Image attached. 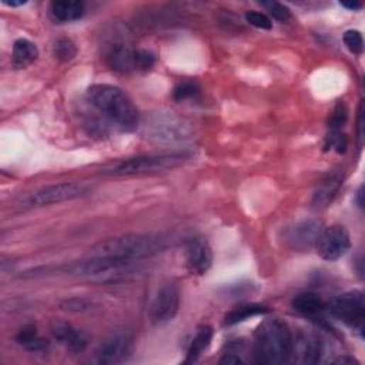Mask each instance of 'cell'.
Instances as JSON below:
<instances>
[{
    "label": "cell",
    "mask_w": 365,
    "mask_h": 365,
    "mask_svg": "<svg viewBox=\"0 0 365 365\" xmlns=\"http://www.w3.org/2000/svg\"><path fill=\"white\" fill-rule=\"evenodd\" d=\"M351 249V235L344 225H331L324 227L315 250L322 260L335 262L344 257Z\"/></svg>",
    "instance_id": "obj_9"
},
{
    "label": "cell",
    "mask_w": 365,
    "mask_h": 365,
    "mask_svg": "<svg viewBox=\"0 0 365 365\" xmlns=\"http://www.w3.org/2000/svg\"><path fill=\"white\" fill-rule=\"evenodd\" d=\"M322 342L320 337L314 332L300 331L293 335L290 356L287 362L298 365H313L321 361Z\"/></svg>",
    "instance_id": "obj_11"
},
{
    "label": "cell",
    "mask_w": 365,
    "mask_h": 365,
    "mask_svg": "<svg viewBox=\"0 0 365 365\" xmlns=\"http://www.w3.org/2000/svg\"><path fill=\"white\" fill-rule=\"evenodd\" d=\"M327 311L337 320L354 328L359 334L364 331L365 300L361 291H349L327 303Z\"/></svg>",
    "instance_id": "obj_6"
},
{
    "label": "cell",
    "mask_w": 365,
    "mask_h": 365,
    "mask_svg": "<svg viewBox=\"0 0 365 365\" xmlns=\"http://www.w3.org/2000/svg\"><path fill=\"white\" fill-rule=\"evenodd\" d=\"M200 93V89L196 83L193 82H184V83H180L174 91H173V97L177 100V101H181V100H187V99H193L196 97L197 94Z\"/></svg>",
    "instance_id": "obj_29"
},
{
    "label": "cell",
    "mask_w": 365,
    "mask_h": 365,
    "mask_svg": "<svg viewBox=\"0 0 365 365\" xmlns=\"http://www.w3.org/2000/svg\"><path fill=\"white\" fill-rule=\"evenodd\" d=\"M52 16L57 22H76L84 15V5L82 2H69V0H59L53 2L50 8Z\"/></svg>",
    "instance_id": "obj_18"
},
{
    "label": "cell",
    "mask_w": 365,
    "mask_h": 365,
    "mask_svg": "<svg viewBox=\"0 0 365 365\" xmlns=\"http://www.w3.org/2000/svg\"><path fill=\"white\" fill-rule=\"evenodd\" d=\"M294 311L305 317H318L324 311H327V303L314 293H304L294 297L291 303Z\"/></svg>",
    "instance_id": "obj_16"
},
{
    "label": "cell",
    "mask_w": 365,
    "mask_h": 365,
    "mask_svg": "<svg viewBox=\"0 0 365 365\" xmlns=\"http://www.w3.org/2000/svg\"><path fill=\"white\" fill-rule=\"evenodd\" d=\"M90 305L91 304L89 301H84L80 298H74L63 304L64 310H69V311H86V310H90Z\"/></svg>",
    "instance_id": "obj_31"
},
{
    "label": "cell",
    "mask_w": 365,
    "mask_h": 365,
    "mask_svg": "<svg viewBox=\"0 0 365 365\" xmlns=\"http://www.w3.org/2000/svg\"><path fill=\"white\" fill-rule=\"evenodd\" d=\"M186 264L191 274L203 276L213 266V250L203 238H193L186 246Z\"/></svg>",
    "instance_id": "obj_13"
},
{
    "label": "cell",
    "mask_w": 365,
    "mask_h": 365,
    "mask_svg": "<svg viewBox=\"0 0 365 365\" xmlns=\"http://www.w3.org/2000/svg\"><path fill=\"white\" fill-rule=\"evenodd\" d=\"M16 341L21 347H23L30 352H43L49 347V342L39 334V331L33 325L23 327L18 332Z\"/></svg>",
    "instance_id": "obj_20"
},
{
    "label": "cell",
    "mask_w": 365,
    "mask_h": 365,
    "mask_svg": "<svg viewBox=\"0 0 365 365\" xmlns=\"http://www.w3.org/2000/svg\"><path fill=\"white\" fill-rule=\"evenodd\" d=\"M324 230V225L318 220H304L286 231V242L287 246L297 252H307L310 249H315L317 241Z\"/></svg>",
    "instance_id": "obj_12"
},
{
    "label": "cell",
    "mask_w": 365,
    "mask_h": 365,
    "mask_svg": "<svg viewBox=\"0 0 365 365\" xmlns=\"http://www.w3.org/2000/svg\"><path fill=\"white\" fill-rule=\"evenodd\" d=\"M341 6L345 8V9H349V11H358V9L362 8V5L358 4V2H354V4H341Z\"/></svg>",
    "instance_id": "obj_32"
},
{
    "label": "cell",
    "mask_w": 365,
    "mask_h": 365,
    "mask_svg": "<svg viewBox=\"0 0 365 365\" xmlns=\"http://www.w3.org/2000/svg\"><path fill=\"white\" fill-rule=\"evenodd\" d=\"M87 101L110 123L126 133L139 128L140 113L133 100L117 86L93 84L86 93Z\"/></svg>",
    "instance_id": "obj_1"
},
{
    "label": "cell",
    "mask_w": 365,
    "mask_h": 365,
    "mask_svg": "<svg viewBox=\"0 0 365 365\" xmlns=\"http://www.w3.org/2000/svg\"><path fill=\"white\" fill-rule=\"evenodd\" d=\"M344 43L354 55H361L364 50V39L358 30H347L344 33Z\"/></svg>",
    "instance_id": "obj_27"
},
{
    "label": "cell",
    "mask_w": 365,
    "mask_h": 365,
    "mask_svg": "<svg viewBox=\"0 0 365 365\" xmlns=\"http://www.w3.org/2000/svg\"><path fill=\"white\" fill-rule=\"evenodd\" d=\"M293 332L288 324L279 318L264 320L254 335L253 355L256 362L264 365H279L288 361Z\"/></svg>",
    "instance_id": "obj_3"
},
{
    "label": "cell",
    "mask_w": 365,
    "mask_h": 365,
    "mask_svg": "<svg viewBox=\"0 0 365 365\" xmlns=\"http://www.w3.org/2000/svg\"><path fill=\"white\" fill-rule=\"evenodd\" d=\"M157 129L156 132V137L159 140H169V142H174V140H180L181 136L184 135L183 126L181 123H174L172 120L167 121H159V123L155 126Z\"/></svg>",
    "instance_id": "obj_23"
},
{
    "label": "cell",
    "mask_w": 365,
    "mask_h": 365,
    "mask_svg": "<svg viewBox=\"0 0 365 365\" xmlns=\"http://www.w3.org/2000/svg\"><path fill=\"white\" fill-rule=\"evenodd\" d=\"M213 335H214V330L213 327L204 324L201 327H198L190 347H189V351H187V358H186V364H191V362H196L200 355L208 348L211 339H213Z\"/></svg>",
    "instance_id": "obj_19"
},
{
    "label": "cell",
    "mask_w": 365,
    "mask_h": 365,
    "mask_svg": "<svg viewBox=\"0 0 365 365\" xmlns=\"http://www.w3.org/2000/svg\"><path fill=\"white\" fill-rule=\"evenodd\" d=\"M107 64L120 73L146 72L156 63V56L149 50L133 49L129 45H114L106 55Z\"/></svg>",
    "instance_id": "obj_5"
},
{
    "label": "cell",
    "mask_w": 365,
    "mask_h": 365,
    "mask_svg": "<svg viewBox=\"0 0 365 365\" xmlns=\"http://www.w3.org/2000/svg\"><path fill=\"white\" fill-rule=\"evenodd\" d=\"M356 201H358V206L362 208V207H364V203H362V187L358 190V194H356Z\"/></svg>",
    "instance_id": "obj_34"
},
{
    "label": "cell",
    "mask_w": 365,
    "mask_h": 365,
    "mask_svg": "<svg viewBox=\"0 0 365 365\" xmlns=\"http://www.w3.org/2000/svg\"><path fill=\"white\" fill-rule=\"evenodd\" d=\"M4 4H5L6 6H11V8H18V6L26 5L28 2H25V0H21V2H8V0H4Z\"/></svg>",
    "instance_id": "obj_33"
},
{
    "label": "cell",
    "mask_w": 365,
    "mask_h": 365,
    "mask_svg": "<svg viewBox=\"0 0 365 365\" xmlns=\"http://www.w3.org/2000/svg\"><path fill=\"white\" fill-rule=\"evenodd\" d=\"M262 6H263V8L269 12V15H270L274 21H277V22L286 23V22H288L290 18H291L290 11H288L284 5L279 4V2H264V4H262Z\"/></svg>",
    "instance_id": "obj_26"
},
{
    "label": "cell",
    "mask_w": 365,
    "mask_h": 365,
    "mask_svg": "<svg viewBox=\"0 0 365 365\" xmlns=\"http://www.w3.org/2000/svg\"><path fill=\"white\" fill-rule=\"evenodd\" d=\"M348 118V108H347V104L344 101H339L331 116H330V121H328V128L331 132H339L341 128L345 125V121Z\"/></svg>",
    "instance_id": "obj_24"
},
{
    "label": "cell",
    "mask_w": 365,
    "mask_h": 365,
    "mask_svg": "<svg viewBox=\"0 0 365 365\" xmlns=\"http://www.w3.org/2000/svg\"><path fill=\"white\" fill-rule=\"evenodd\" d=\"M166 240L156 234H126L97 242L90 249V257H104L135 263L162 253Z\"/></svg>",
    "instance_id": "obj_2"
},
{
    "label": "cell",
    "mask_w": 365,
    "mask_h": 365,
    "mask_svg": "<svg viewBox=\"0 0 365 365\" xmlns=\"http://www.w3.org/2000/svg\"><path fill=\"white\" fill-rule=\"evenodd\" d=\"M190 159V153L177 152V153H164V155H150V156H139L133 159H128L107 167L103 174L123 177V176H142L160 173L166 170L176 169L184 164Z\"/></svg>",
    "instance_id": "obj_4"
},
{
    "label": "cell",
    "mask_w": 365,
    "mask_h": 365,
    "mask_svg": "<svg viewBox=\"0 0 365 365\" xmlns=\"http://www.w3.org/2000/svg\"><path fill=\"white\" fill-rule=\"evenodd\" d=\"M249 354H253V349L250 351L245 341H231L227 344L223 356L220 358V364H246L250 361Z\"/></svg>",
    "instance_id": "obj_22"
},
{
    "label": "cell",
    "mask_w": 365,
    "mask_h": 365,
    "mask_svg": "<svg viewBox=\"0 0 365 365\" xmlns=\"http://www.w3.org/2000/svg\"><path fill=\"white\" fill-rule=\"evenodd\" d=\"M344 176L341 172H332L330 173L315 189L313 196V207L317 210L327 208L335 198L337 193L339 191L342 186Z\"/></svg>",
    "instance_id": "obj_15"
},
{
    "label": "cell",
    "mask_w": 365,
    "mask_h": 365,
    "mask_svg": "<svg viewBox=\"0 0 365 365\" xmlns=\"http://www.w3.org/2000/svg\"><path fill=\"white\" fill-rule=\"evenodd\" d=\"M246 21L252 26H254L257 29H262V30H270L273 28V21L270 19V16L266 15V13H262V12L249 11L246 13Z\"/></svg>",
    "instance_id": "obj_28"
},
{
    "label": "cell",
    "mask_w": 365,
    "mask_h": 365,
    "mask_svg": "<svg viewBox=\"0 0 365 365\" xmlns=\"http://www.w3.org/2000/svg\"><path fill=\"white\" fill-rule=\"evenodd\" d=\"M269 308L260 304H246V305H240L234 310H231L230 313L225 314L224 322L225 325H235L240 324L242 321H247L249 318L257 317V315H263L267 314Z\"/></svg>",
    "instance_id": "obj_21"
},
{
    "label": "cell",
    "mask_w": 365,
    "mask_h": 365,
    "mask_svg": "<svg viewBox=\"0 0 365 365\" xmlns=\"http://www.w3.org/2000/svg\"><path fill=\"white\" fill-rule=\"evenodd\" d=\"M53 53H55V57L60 62H69L72 60L77 50H76V46L72 40L69 39H59L55 46H53Z\"/></svg>",
    "instance_id": "obj_25"
},
{
    "label": "cell",
    "mask_w": 365,
    "mask_h": 365,
    "mask_svg": "<svg viewBox=\"0 0 365 365\" xmlns=\"http://www.w3.org/2000/svg\"><path fill=\"white\" fill-rule=\"evenodd\" d=\"M180 308V290L174 283L162 286L155 296L149 317L155 325H164L174 320Z\"/></svg>",
    "instance_id": "obj_10"
},
{
    "label": "cell",
    "mask_w": 365,
    "mask_h": 365,
    "mask_svg": "<svg viewBox=\"0 0 365 365\" xmlns=\"http://www.w3.org/2000/svg\"><path fill=\"white\" fill-rule=\"evenodd\" d=\"M325 149H334L338 153H344L347 149V137L341 132H331L327 137Z\"/></svg>",
    "instance_id": "obj_30"
},
{
    "label": "cell",
    "mask_w": 365,
    "mask_h": 365,
    "mask_svg": "<svg viewBox=\"0 0 365 365\" xmlns=\"http://www.w3.org/2000/svg\"><path fill=\"white\" fill-rule=\"evenodd\" d=\"M52 334L67 351L70 352H82L89 345V337L82 330L73 327L72 324L55 321L52 324Z\"/></svg>",
    "instance_id": "obj_14"
},
{
    "label": "cell",
    "mask_w": 365,
    "mask_h": 365,
    "mask_svg": "<svg viewBox=\"0 0 365 365\" xmlns=\"http://www.w3.org/2000/svg\"><path fill=\"white\" fill-rule=\"evenodd\" d=\"M39 56L36 45L28 39H18L13 45L12 64L15 69L22 70L29 67Z\"/></svg>",
    "instance_id": "obj_17"
},
{
    "label": "cell",
    "mask_w": 365,
    "mask_h": 365,
    "mask_svg": "<svg viewBox=\"0 0 365 365\" xmlns=\"http://www.w3.org/2000/svg\"><path fill=\"white\" fill-rule=\"evenodd\" d=\"M133 348L135 338L130 331H116L97 348L93 361L103 365L121 364L132 356Z\"/></svg>",
    "instance_id": "obj_7"
},
{
    "label": "cell",
    "mask_w": 365,
    "mask_h": 365,
    "mask_svg": "<svg viewBox=\"0 0 365 365\" xmlns=\"http://www.w3.org/2000/svg\"><path fill=\"white\" fill-rule=\"evenodd\" d=\"M89 193V187L83 183H62L49 187H43L30 194L25 204L26 207H45L50 204H59L70 200H76Z\"/></svg>",
    "instance_id": "obj_8"
}]
</instances>
